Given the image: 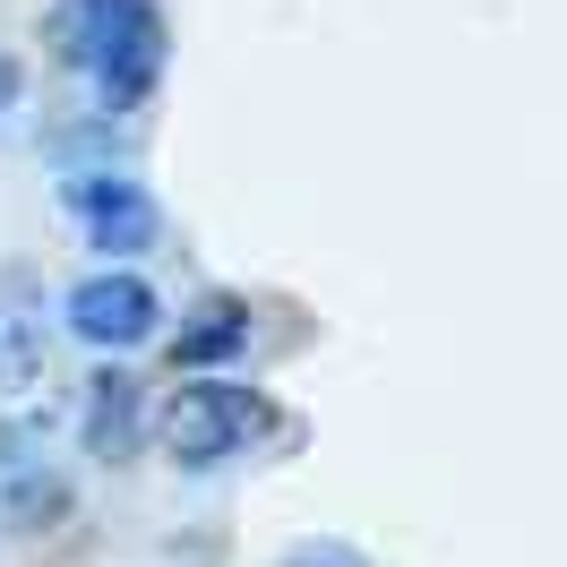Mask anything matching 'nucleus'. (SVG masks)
<instances>
[{
  "instance_id": "f257e3e1",
  "label": "nucleus",
  "mask_w": 567,
  "mask_h": 567,
  "mask_svg": "<svg viewBox=\"0 0 567 567\" xmlns=\"http://www.w3.org/2000/svg\"><path fill=\"white\" fill-rule=\"evenodd\" d=\"M267 430H276V404L241 379H224V370H189V388H173L155 404V439L181 473H215V464L249 456Z\"/></svg>"
},
{
  "instance_id": "f03ea898",
  "label": "nucleus",
  "mask_w": 567,
  "mask_h": 567,
  "mask_svg": "<svg viewBox=\"0 0 567 567\" xmlns=\"http://www.w3.org/2000/svg\"><path fill=\"white\" fill-rule=\"evenodd\" d=\"M61 207H70V224L86 233V249H95V258H121V267H138L146 249L164 241L155 189H146L138 173H121V164H70Z\"/></svg>"
},
{
  "instance_id": "7ed1b4c3",
  "label": "nucleus",
  "mask_w": 567,
  "mask_h": 567,
  "mask_svg": "<svg viewBox=\"0 0 567 567\" xmlns=\"http://www.w3.org/2000/svg\"><path fill=\"white\" fill-rule=\"evenodd\" d=\"M61 327H70L86 353H138V344L164 336V292H155L138 267L104 258V267H86V276L61 292Z\"/></svg>"
},
{
  "instance_id": "20e7f679",
  "label": "nucleus",
  "mask_w": 567,
  "mask_h": 567,
  "mask_svg": "<svg viewBox=\"0 0 567 567\" xmlns=\"http://www.w3.org/2000/svg\"><path fill=\"white\" fill-rule=\"evenodd\" d=\"M146 439H155L146 379L130 370V353H95V379H86V395H78V456H95V464H138Z\"/></svg>"
},
{
  "instance_id": "39448f33",
  "label": "nucleus",
  "mask_w": 567,
  "mask_h": 567,
  "mask_svg": "<svg viewBox=\"0 0 567 567\" xmlns=\"http://www.w3.org/2000/svg\"><path fill=\"white\" fill-rule=\"evenodd\" d=\"M164 61H173V27H164V0H138L130 9V27L104 43V61L86 70V86H95V112H112V121H130V112L164 86Z\"/></svg>"
},
{
  "instance_id": "423d86ee",
  "label": "nucleus",
  "mask_w": 567,
  "mask_h": 567,
  "mask_svg": "<svg viewBox=\"0 0 567 567\" xmlns=\"http://www.w3.org/2000/svg\"><path fill=\"white\" fill-rule=\"evenodd\" d=\"M249 336H258V310H249L241 292H198L173 327V370H224V361L249 353Z\"/></svg>"
},
{
  "instance_id": "0eeeda50",
  "label": "nucleus",
  "mask_w": 567,
  "mask_h": 567,
  "mask_svg": "<svg viewBox=\"0 0 567 567\" xmlns=\"http://www.w3.org/2000/svg\"><path fill=\"white\" fill-rule=\"evenodd\" d=\"M130 9H138V0H52V9H43V52H52V70L86 78L104 61V43L130 27Z\"/></svg>"
},
{
  "instance_id": "6e6552de",
  "label": "nucleus",
  "mask_w": 567,
  "mask_h": 567,
  "mask_svg": "<svg viewBox=\"0 0 567 567\" xmlns=\"http://www.w3.org/2000/svg\"><path fill=\"white\" fill-rule=\"evenodd\" d=\"M70 473L61 464H43V456H27V464H9L0 473V525L9 533H52L61 516H70Z\"/></svg>"
},
{
  "instance_id": "1a4fd4ad",
  "label": "nucleus",
  "mask_w": 567,
  "mask_h": 567,
  "mask_svg": "<svg viewBox=\"0 0 567 567\" xmlns=\"http://www.w3.org/2000/svg\"><path fill=\"white\" fill-rule=\"evenodd\" d=\"M43 353H52V327L35 310H0V395H27L43 379Z\"/></svg>"
},
{
  "instance_id": "9d476101",
  "label": "nucleus",
  "mask_w": 567,
  "mask_h": 567,
  "mask_svg": "<svg viewBox=\"0 0 567 567\" xmlns=\"http://www.w3.org/2000/svg\"><path fill=\"white\" fill-rule=\"evenodd\" d=\"M27 456H43L35 413H0V473H9V464H27Z\"/></svg>"
},
{
  "instance_id": "9b49d317",
  "label": "nucleus",
  "mask_w": 567,
  "mask_h": 567,
  "mask_svg": "<svg viewBox=\"0 0 567 567\" xmlns=\"http://www.w3.org/2000/svg\"><path fill=\"white\" fill-rule=\"evenodd\" d=\"M284 567H370L361 550H344V542H292L284 550Z\"/></svg>"
},
{
  "instance_id": "f8f14e48",
  "label": "nucleus",
  "mask_w": 567,
  "mask_h": 567,
  "mask_svg": "<svg viewBox=\"0 0 567 567\" xmlns=\"http://www.w3.org/2000/svg\"><path fill=\"white\" fill-rule=\"evenodd\" d=\"M18 86H27V70H18V61H9V52H0V112L18 104Z\"/></svg>"
}]
</instances>
